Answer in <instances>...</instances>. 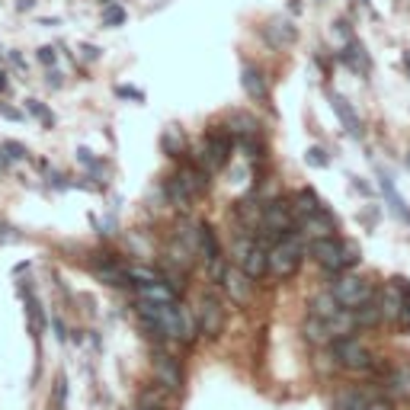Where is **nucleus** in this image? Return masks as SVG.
Instances as JSON below:
<instances>
[{
    "instance_id": "obj_1",
    "label": "nucleus",
    "mask_w": 410,
    "mask_h": 410,
    "mask_svg": "<svg viewBox=\"0 0 410 410\" xmlns=\"http://www.w3.org/2000/svg\"><path fill=\"white\" fill-rule=\"evenodd\" d=\"M138 318L145 330L157 340H193V320L174 301H138Z\"/></svg>"
},
{
    "instance_id": "obj_2",
    "label": "nucleus",
    "mask_w": 410,
    "mask_h": 410,
    "mask_svg": "<svg viewBox=\"0 0 410 410\" xmlns=\"http://www.w3.org/2000/svg\"><path fill=\"white\" fill-rule=\"evenodd\" d=\"M301 260H305V243H301L299 231L292 234H282L276 243L270 247V272L279 279H289L301 270Z\"/></svg>"
},
{
    "instance_id": "obj_3",
    "label": "nucleus",
    "mask_w": 410,
    "mask_h": 410,
    "mask_svg": "<svg viewBox=\"0 0 410 410\" xmlns=\"http://www.w3.org/2000/svg\"><path fill=\"white\" fill-rule=\"evenodd\" d=\"M231 151H234V135L222 132V128H212L199 145V154H195V164H199L205 174H215L231 160Z\"/></svg>"
},
{
    "instance_id": "obj_4",
    "label": "nucleus",
    "mask_w": 410,
    "mask_h": 410,
    "mask_svg": "<svg viewBox=\"0 0 410 410\" xmlns=\"http://www.w3.org/2000/svg\"><path fill=\"white\" fill-rule=\"evenodd\" d=\"M330 346H334L337 366L346 368V372H368V368L375 366V356L368 353L366 343L356 340L353 334H349V337H340V340H334Z\"/></svg>"
},
{
    "instance_id": "obj_5",
    "label": "nucleus",
    "mask_w": 410,
    "mask_h": 410,
    "mask_svg": "<svg viewBox=\"0 0 410 410\" xmlns=\"http://www.w3.org/2000/svg\"><path fill=\"white\" fill-rule=\"evenodd\" d=\"M305 251L311 253L314 263H318L324 272H330V276H340V272L346 270V266H343V241H337L334 234L308 241Z\"/></svg>"
},
{
    "instance_id": "obj_6",
    "label": "nucleus",
    "mask_w": 410,
    "mask_h": 410,
    "mask_svg": "<svg viewBox=\"0 0 410 410\" xmlns=\"http://www.w3.org/2000/svg\"><path fill=\"white\" fill-rule=\"evenodd\" d=\"M234 260H237V266H241V270L253 279V282H257V279H263L266 272H270V251H266L260 241H251V237L237 241Z\"/></svg>"
},
{
    "instance_id": "obj_7",
    "label": "nucleus",
    "mask_w": 410,
    "mask_h": 410,
    "mask_svg": "<svg viewBox=\"0 0 410 410\" xmlns=\"http://www.w3.org/2000/svg\"><path fill=\"white\" fill-rule=\"evenodd\" d=\"M330 292H334V299L340 301L343 308H359V305H366V301L375 299L372 282H366L362 276H353V272H346V276L337 279Z\"/></svg>"
},
{
    "instance_id": "obj_8",
    "label": "nucleus",
    "mask_w": 410,
    "mask_h": 410,
    "mask_svg": "<svg viewBox=\"0 0 410 410\" xmlns=\"http://www.w3.org/2000/svg\"><path fill=\"white\" fill-rule=\"evenodd\" d=\"M295 212H292V205L289 202H282V199H272V202H266L263 205V218H260V228L266 231V234H272L279 241L282 234H292L295 231Z\"/></svg>"
},
{
    "instance_id": "obj_9",
    "label": "nucleus",
    "mask_w": 410,
    "mask_h": 410,
    "mask_svg": "<svg viewBox=\"0 0 410 410\" xmlns=\"http://www.w3.org/2000/svg\"><path fill=\"white\" fill-rule=\"evenodd\" d=\"M195 320H199L202 337L215 340V337L222 334L224 330V308H222V301H218V295H212V292L202 295L199 308H195Z\"/></svg>"
},
{
    "instance_id": "obj_10",
    "label": "nucleus",
    "mask_w": 410,
    "mask_h": 410,
    "mask_svg": "<svg viewBox=\"0 0 410 410\" xmlns=\"http://www.w3.org/2000/svg\"><path fill=\"white\" fill-rule=\"evenodd\" d=\"M222 285H224V292L231 295V301H237V305H247V301L253 299V279L247 276V272L237 266V270H224V276H222Z\"/></svg>"
},
{
    "instance_id": "obj_11",
    "label": "nucleus",
    "mask_w": 410,
    "mask_h": 410,
    "mask_svg": "<svg viewBox=\"0 0 410 410\" xmlns=\"http://www.w3.org/2000/svg\"><path fill=\"white\" fill-rule=\"evenodd\" d=\"M154 378H157V385H164V391H180V385H183L180 359H174L167 353L154 356Z\"/></svg>"
},
{
    "instance_id": "obj_12",
    "label": "nucleus",
    "mask_w": 410,
    "mask_h": 410,
    "mask_svg": "<svg viewBox=\"0 0 410 410\" xmlns=\"http://www.w3.org/2000/svg\"><path fill=\"white\" fill-rule=\"evenodd\" d=\"M90 270H93V276L106 285H128L132 282V279H128V270L126 266H119L112 257H97L90 263Z\"/></svg>"
},
{
    "instance_id": "obj_13",
    "label": "nucleus",
    "mask_w": 410,
    "mask_h": 410,
    "mask_svg": "<svg viewBox=\"0 0 410 410\" xmlns=\"http://www.w3.org/2000/svg\"><path fill=\"white\" fill-rule=\"evenodd\" d=\"M241 87H243V93L251 100H257V103H266V100H270V87H266L263 71L253 68V64H243L241 68Z\"/></svg>"
},
{
    "instance_id": "obj_14",
    "label": "nucleus",
    "mask_w": 410,
    "mask_h": 410,
    "mask_svg": "<svg viewBox=\"0 0 410 410\" xmlns=\"http://www.w3.org/2000/svg\"><path fill=\"white\" fill-rule=\"evenodd\" d=\"M378 308H382V320H385V324H397V320H401L404 295H401V285H397V279H394L391 285H385V289H382Z\"/></svg>"
},
{
    "instance_id": "obj_15",
    "label": "nucleus",
    "mask_w": 410,
    "mask_h": 410,
    "mask_svg": "<svg viewBox=\"0 0 410 410\" xmlns=\"http://www.w3.org/2000/svg\"><path fill=\"white\" fill-rule=\"evenodd\" d=\"M263 35H266V42H270L272 49H289V45L299 39V29H295L289 20H279L276 16V20H270L263 26Z\"/></svg>"
},
{
    "instance_id": "obj_16",
    "label": "nucleus",
    "mask_w": 410,
    "mask_h": 410,
    "mask_svg": "<svg viewBox=\"0 0 410 410\" xmlns=\"http://www.w3.org/2000/svg\"><path fill=\"white\" fill-rule=\"evenodd\" d=\"M334 218H330V212L327 209H320V212H314V215H305V218H299V228H301V234L308 237V241H314V237H327V234H334Z\"/></svg>"
},
{
    "instance_id": "obj_17",
    "label": "nucleus",
    "mask_w": 410,
    "mask_h": 410,
    "mask_svg": "<svg viewBox=\"0 0 410 410\" xmlns=\"http://www.w3.org/2000/svg\"><path fill=\"white\" fill-rule=\"evenodd\" d=\"M385 388H388V394L410 401V362H401V366L388 368V375H385Z\"/></svg>"
},
{
    "instance_id": "obj_18",
    "label": "nucleus",
    "mask_w": 410,
    "mask_h": 410,
    "mask_svg": "<svg viewBox=\"0 0 410 410\" xmlns=\"http://www.w3.org/2000/svg\"><path fill=\"white\" fill-rule=\"evenodd\" d=\"M330 106H334V112L340 116L343 126H346V132L353 135V138H362V122H359V116H356L353 106H349L340 93H330Z\"/></svg>"
},
{
    "instance_id": "obj_19",
    "label": "nucleus",
    "mask_w": 410,
    "mask_h": 410,
    "mask_svg": "<svg viewBox=\"0 0 410 410\" xmlns=\"http://www.w3.org/2000/svg\"><path fill=\"white\" fill-rule=\"evenodd\" d=\"M301 334H305V340L314 343V346H327V343H334L327 320H324V318H314V314H308L305 327H301Z\"/></svg>"
},
{
    "instance_id": "obj_20",
    "label": "nucleus",
    "mask_w": 410,
    "mask_h": 410,
    "mask_svg": "<svg viewBox=\"0 0 410 410\" xmlns=\"http://www.w3.org/2000/svg\"><path fill=\"white\" fill-rule=\"evenodd\" d=\"M372 394L368 391H359V388H346L334 397V410H366Z\"/></svg>"
},
{
    "instance_id": "obj_21",
    "label": "nucleus",
    "mask_w": 410,
    "mask_h": 410,
    "mask_svg": "<svg viewBox=\"0 0 410 410\" xmlns=\"http://www.w3.org/2000/svg\"><path fill=\"white\" fill-rule=\"evenodd\" d=\"M320 209H324V202H320L318 195L311 193V189H299V193H295V199H292V212H295V218L314 215V212H320Z\"/></svg>"
},
{
    "instance_id": "obj_22",
    "label": "nucleus",
    "mask_w": 410,
    "mask_h": 410,
    "mask_svg": "<svg viewBox=\"0 0 410 410\" xmlns=\"http://www.w3.org/2000/svg\"><path fill=\"white\" fill-rule=\"evenodd\" d=\"M340 61H346L353 71H359V74H368V55L366 49H362V42H356V39H349V45L340 52Z\"/></svg>"
},
{
    "instance_id": "obj_23",
    "label": "nucleus",
    "mask_w": 410,
    "mask_h": 410,
    "mask_svg": "<svg viewBox=\"0 0 410 410\" xmlns=\"http://www.w3.org/2000/svg\"><path fill=\"white\" fill-rule=\"evenodd\" d=\"M349 311H353V318H356V327H378V324H385V320H382V308H378L375 299L366 301V305H359V308H349Z\"/></svg>"
},
{
    "instance_id": "obj_24",
    "label": "nucleus",
    "mask_w": 410,
    "mask_h": 410,
    "mask_svg": "<svg viewBox=\"0 0 410 410\" xmlns=\"http://www.w3.org/2000/svg\"><path fill=\"white\" fill-rule=\"evenodd\" d=\"M257 119L253 116H243V112H234V116L228 119V132L234 135V138H257Z\"/></svg>"
},
{
    "instance_id": "obj_25",
    "label": "nucleus",
    "mask_w": 410,
    "mask_h": 410,
    "mask_svg": "<svg viewBox=\"0 0 410 410\" xmlns=\"http://www.w3.org/2000/svg\"><path fill=\"white\" fill-rule=\"evenodd\" d=\"M183 147H186V138H183V132L176 126L164 128V135H160V151L167 154V157H180Z\"/></svg>"
},
{
    "instance_id": "obj_26",
    "label": "nucleus",
    "mask_w": 410,
    "mask_h": 410,
    "mask_svg": "<svg viewBox=\"0 0 410 410\" xmlns=\"http://www.w3.org/2000/svg\"><path fill=\"white\" fill-rule=\"evenodd\" d=\"M340 301H337L334 299V292H320V295H314V299H311V314H314V318H334V314L337 311H340Z\"/></svg>"
},
{
    "instance_id": "obj_27",
    "label": "nucleus",
    "mask_w": 410,
    "mask_h": 410,
    "mask_svg": "<svg viewBox=\"0 0 410 410\" xmlns=\"http://www.w3.org/2000/svg\"><path fill=\"white\" fill-rule=\"evenodd\" d=\"M138 295L145 301H174V289H170V285H164L160 279H157V282L138 285Z\"/></svg>"
},
{
    "instance_id": "obj_28",
    "label": "nucleus",
    "mask_w": 410,
    "mask_h": 410,
    "mask_svg": "<svg viewBox=\"0 0 410 410\" xmlns=\"http://www.w3.org/2000/svg\"><path fill=\"white\" fill-rule=\"evenodd\" d=\"M378 180H382V189H385V195H388L391 209H394V212H397V215H401V218H407L410 212H407V205H404V199H401V195L394 193V183H391V176L385 174V170H378Z\"/></svg>"
},
{
    "instance_id": "obj_29",
    "label": "nucleus",
    "mask_w": 410,
    "mask_h": 410,
    "mask_svg": "<svg viewBox=\"0 0 410 410\" xmlns=\"http://www.w3.org/2000/svg\"><path fill=\"white\" fill-rule=\"evenodd\" d=\"M135 410H164V391H160V388L141 391L138 407H135Z\"/></svg>"
},
{
    "instance_id": "obj_30",
    "label": "nucleus",
    "mask_w": 410,
    "mask_h": 410,
    "mask_svg": "<svg viewBox=\"0 0 410 410\" xmlns=\"http://www.w3.org/2000/svg\"><path fill=\"white\" fill-rule=\"evenodd\" d=\"M122 23H126V10L119 7V4L103 7V26H122Z\"/></svg>"
},
{
    "instance_id": "obj_31",
    "label": "nucleus",
    "mask_w": 410,
    "mask_h": 410,
    "mask_svg": "<svg viewBox=\"0 0 410 410\" xmlns=\"http://www.w3.org/2000/svg\"><path fill=\"white\" fill-rule=\"evenodd\" d=\"M305 160H308V164H311V167H327V164H330V157H327V151H324V147H308Z\"/></svg>"
},
{
    "instance_id": "obj_32",
    "label": "nucleus",
    "mask_w": 410,
    "mask_h": 410,
    "mask_svg": "<svg viewBox=\"0 0 410 410\" xmlns=\"http://www.w3.org/2000/svg\"><path fill=\"white\" fill-rule=\"evenodd\" d=\"M397 285H401V295H404V311H401V324L410 330V285L404 282V279H397Z\"/></svg>"
},
{
    "instance_id": "obj_33",
    "label": "nucleus",
    "mask_w": 410,
    "mask_h": 410,
    "mask_svg": "<svg viewBox=\"0 0 410 410\" xmlns=\"http://www.w3.org/2000/svg\"><path fill=\"white\" fill-rule=\"evenodd\" d=\"M26 109H29V112H32V116H35V119H42L45 126H52V122H55V116H52V112H49V109H45V106H42V103H35V100H29V103H26Z\"/></svg>"
},
{
    "instance_id": "obj_34",
    "label": "nucleus",
    "mask_w": 410,
    "mask_h": 410,
    "mask_svg": "<svg viewBox=\"0 0 410 410\" xmlns=\"http://www.w3.org/2000/svg\"><path fill=\"white\" fill-rule=\"evenodd\" d=\"M359 247H356V243L353 241H346V243H343V266H346V270H349V266H356V263H359Z\"/></svg>"
},
{
    "instance_id": "obj_35",
    "label": "nucleus",
    "mask_w": 410,
    "mask_h": 410,
    "mask_svg": "<svg viewBox=\"0 0 410 410\" xmlns=\"http://www.w3.org/2000/svg\"><path fill=\"white\" fill-rule=\"evenodd\" d=\"M4 151L10 154V160H26L29 157V151L20 145V141H4Z\"/></svg>"
},
{
    "instance_id": "obj_36",
    "label": "nucleus",
    "mask_w": 410,
    "mask_h": 410,
    "mask_svg": "<svg viewBox=\"0 0 410 410\" xmlns=\"http://www.w3.org/2000/svg\"><path fill=\"white\" fill-rule=\"evenodd\" d=\"M39 61H42L45 68H52V64L58 61V52H55V49H49V45H45V49H39Z\"/></svg>"
},
{
    "instance_id": "obj_37",
    "label": "nucleus",
    "mask_w": 410,
    "mask_h": 410,
    "mask_svg": "<svg viewBox=\"0 0 410 410\" xmlns=\"http://www.w3.org/2000/svg\"><path fill=\"white\" fill-rule=\"evenodd\" d=\"M366 410H394V404H391L388 397H372Z\"/></svg>"
},
{
    "instance_id": "obj_38",
    "label": "nucleus",
    "mask_w": 410,
    "mask_h": 410,
    "mask_svg": "<svg viewBox=\"0 0 410 410\" xmlns=\"http://www.w3.org/2000/svg\"><path fill=\"white\" fill-rule=\"evenodd\" d=\"M0 116H4V119H10V122H20V119H23V112H16V109H10V106H4V103H0Z\"/></svg>"
},
{
    "instance_id": "obj_39",
    "label": "nucleus",
    "mask_w": 410,
    "mask_h": 410,
    "mask_svg": "<svg viewBox=\"0 0 410 410\" xmlns=\"http://www.w3.org/2000/svg\"><path fill=\"white\" fill-rule=\"evenodd\" d=\"M116 93H119V97H135V100H141V93L138 90H128V87H119Z\"/></svg>"
},
{
    "instance_id": "obj_40",
    "label": "nucleus",
    "mask_w": 410,
    "mask_h": 410,
    "mask_svg": "<svg viewBox=\"0 0 410 410\" xmlns=\"http://www.w3.org/2000/svg\"><path fill=\"white\" fill-rule=\"evenodd\" d=\"M49 84L52 87H61V74H58V71H49Z\"/></svg>"
},
{
    "instance_id": "obj_41",
    "label": "nucleus",
    "mask_w": 410,
    "mask_h": 410,
    "mask_svg": "<svg viewBox=\"0 0 410 410\" xmlns=\"http://www.w3.org/2000/svg\"><path fill=\"white\" fill-rule=\"evenodd\" d=\"M16 7H20V10H32V7H35V0H20Z\"/></svg>"
},
{
    "instance_id": "obj_42",
    "label": "nucleus",
    "mask_w": 410,
    "mask_h": 410,
    "mask_svg": "<svg viewBox=\"0 0 410 410\" xmlns=\"http://www.w3.org/2000/svg\"><path fill=\"white\" fill-rule=\"evenodd\" d=\"M7 90V74H4V71H0V93Z\"/></svg>"
},
{
    "instance_id": "obj_43",
    "label": "nucleus",
    "mask_w": 410,
    "mask_h": 410,
    "mask_svg": "<svg viewBox=\"0 0 410 410\" xmlns=\"http://www.w3.org/2000/svg\"><path fill=\"white\" fill-rule=\"evenodd\" d=\"M404 68L410 71V52H407V55H404Z\"/></svg>"
},
{
    "instance_id": "obj_44",
    "label": "nucleus",
    "mask_w": 410,
    "mask_h": 410,
    "mask_svg": "<svg viewBox=\"0 0 410 410\" xmlns=\"http://www.w3.org/2000/svg\"><path fill=\"white\" fill-rule=\"evenodd\" d=\"M359 4H368V0H359Z\"/></svg>"
}]
</instances>
